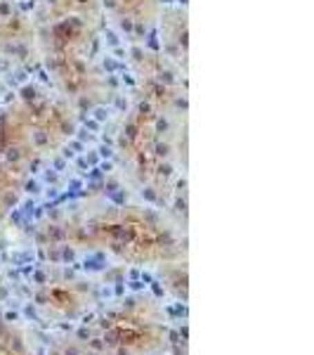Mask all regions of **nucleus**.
Returning a JSON list of instances; mask_svg holds the SVG:
<instances>
[{
	"instance_id": "obj_9",
	"label": "nucleus",
	"mask_w": 314,
	"mask_h": 355,
	"mask_svg": "<svg viewBox=\"0 0 314 355\" xmlns=\"http://www.w3.org/2000/svg\"><path fill=\"white\" fill-rule=\"evenodd\" d=\"M161 26V55L170 64H175L182 73H187V57H190V24L187 12L180 8L161 10L158 24Z\"/></svg>"
},
{
	"instance_id": "obj_5",
	"label": "nucleus",
	"mask_w": 314,
	"mask_h": 355,
	"mask_svg": "<svg viewBox=\"0 0 314 355\" xmlns=\"http://www.w3.org/2000/svg\"><path fill=\"white\" fill-rule=\"evenodd\" d=\"M36 31L38 55L57 93L76 112L104 105L111 97V83L95 53L97 21L48 10Z\"/></svg>"
},
{
	"instance_id": "obj_10",
	"label": "nucleus",
	"mask_w": 314,
	"mask_h": 355,
	"mask_svg": "<svg viewBox=\"0 0 314 355\" xmlns=\"http://www.w3.org/2000/svg\"><path fill=\"white\" fill-rule=\"evenodd\" d=\"M0 355H36L21 329L10 322L3 306H0Z\"/></svg>"
},
{
	"instance_id": "obj_1",
	"label": "nucleus",
	"mask_w": 314,
	"mask_h": 355,
	"mask_svg": "<svg viewBox=\"0 0 314 355\" xmlns=\"http://www.w3.org/2000/svg\"><path fill=\"white\" fill-rule=\"evenodd\" d=\"M135 95L116 133V157L135 190L165 206L185 164V73L161 53L133 45Z\"/></svg>"
},
{
	"instance_id": "obj_6",
	"label": "nucleus",
	"mask_w": 314,
	"mask_h": 355,
	"mask_svg": "<svg viewBox=\"0 0 314 355\" xmlns=\"http://www.w3.org/2000/svg\"><path fill=\"white\" fill-rule=\"evenodd\" d=\"M97 289L90 279L73 272H43L31 287V306L48 324H76L97 308Z\"/></svg>"
},
{
	"instance_id": "obj_4",
	"label": "nucleus",
	"mask_w": 314,
	"mask_h": 355,
	"mask_svg": "<svg viewBox=\"0 0 314 355\" xmlns=\"http://www.w3.org/2000/svg\"><path fill=\"white\" fill-rule=\"evenodd\" d=\"M170 327L163 306L151 294H130L109 303L57 334L48 355H161Z\"/></svg>"
},
{
	"instance_id": "obj_11",
	"label": "nucleus",
	"mask_w": 314,
	"mask_h": 355,
	"mask_svg": "<svg viewBox=\"0 0 314 355\" xmlns=\"http://www.w3.org/2000/svg\"><path fill=\"white\" fill-rule=\"evenodd\" d=\"M53 12L62 15H78L90 21H100V0H53L50 8Z\"/></svg>"
},
{
	"instance_id": "obj_3",
	"label": "nucleus",
	"mask_w": 314,
	"mask_h": 355,
	"mask_svg": "<svg viewBox=\"0 0 314 355\" xmlns=\"http://www.w3.org/2000/svg\"><path fill=\"white\" fill-rule=\"evenodd\" d=\"M76 123V110L64 97L36 83L0 110V223L21 202L36 164L62 150Z\"/></svg>"
},
{
	"instance_id": "obj_7",
	"label": "nucleus",
	"mask_w": 314,
	"mask_h": 355,
	"mask_svg": "<svg viewBox=\"0 0 314 355\" xmlns=\"http://www.w3.org/2000/svg\"><path fill=\"white\" fill-rule=\"evenodd\" d=\"M38 55L36 24L15 0H0V57L10 64H26Z\"/></svg>"
},
{
	"instance_id": "obj_2",
	"label": "nucleus",
	"mask_w": 314,
	"mask_h": 355,
	"mask_svg": "<svg viewBox=\"0 0 314 355\" xmlns=\"http://www.w3.org/2000/svg\"><path fill=\"white\" fill-rule=\"evenodd\" d=\"M45 259L64 261L78 254H107L140 268H163L187 259V239L163 211L133 204H102L59 211L36 227Z\"/></svg>"
},
{
	"instance_id": "obj_8",
	"label": "nucleus",
	"mask_w": 314,
	"mask_h": 355,
	"mask_svg": "<svg viewBox=\"0 0 314 355\" xmlns=\"http://www.w3.org/2000/svg\"><path fill=\"white\" fill-rule=\"evenodd\" d=\"M161 0H100V12L133 45H145L161 17Z\"/></svg>"
}]
</instances>
